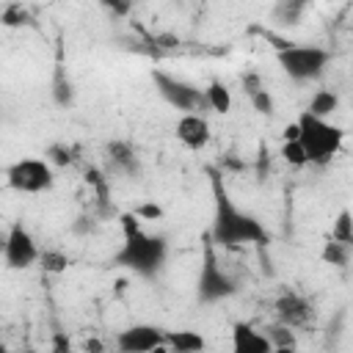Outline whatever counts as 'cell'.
<instances>
[{"label": "cell", "mask_w": 353, "mask_h": 353, "mask_svg": "<svg viewBox=\"0 0 353 353\" xmlns=\"http://www.w3.org/2000/svg\"><path fill=\"white\" fill-rule=\"evenodd\" d=\"M207 176H210V190H212V223H210L207 237L212 240V245H221V248H240V245L268 248L270 232L265 229V223L256 215L237 207V201L232 199V193L223 182V171L210 165Z\"/></svg>", "instance_id": "1"}, {"label": "cell", "mask_w": 353, "mask_h": 353, "mask_svg": "<svg viewBox=\"0 0 353 353\" xmlns=\"http://www.w3.org/2000/svg\"><path fill=\"white\" fill-rule=\"evenodd\" d=\"M165 259H168V240L163 234H149L143 229L124 234V243L113 254V265H119L146 281L160 276V270L165 268Z\"/></svg>", "instance_id": "2"}, {"label": "cell", "mask_w": 353, "mask_h": 353, "mask_svg": "<svg viewBox=\"0 0 353 353\" xmlns=\"http://www.w3.org/2000/svg\"><path fill=\"white\" fill-rule=\"evenodd\" d=\"M295 124H298V143L306 152V163L328 165L334 160V154L342 149L345 130L331 124L328 119H320V116H312L309 110H303Z\"/></svg>", "instance_id": "3"}, {"label": "cell", "mask_w": 353, "mask_h": 353, "mask_svg": "<svg viewBox=\"0 0 353 353\" xmlns=\"http://www.w3.org/2000/svg\"><path fill=\"white\" fill-rule=\"evenodd\" d=\"M234 292H237V281L223 270L212 240L204 237L201 265H199V276H196V298H199V303H218V301L232 298Z\"/></svg>", "instance_id": "4"}, {"label": "cell", "mask_w": 353, "mask_h": 353, "mask_svg": "<svg viewBox=\"0 0 353 353\" xmlns=\"http://www.w3.org/2000/svg\"><path fill=\"white\" fill-rule=\"evenodd\" d=\"M276 61L287 77H292L295 83H309L325 72V66L331 63V52L314 44H281L276 50Z\"/></svg>", "instance_id": "5"}, {"label": "cell", "mask_w": 353, "mask_h": 353, "mask_svg": "<svg viewBox=\"0 0 353 353\" xmlns=\"http://www.w3.org/2000/svg\"><path fill=\"white\" fill-rule=\"evenodd\" d=\"M152 83L157 88V94L179 113H204L207 110V99H204V88L168 74L165 69H152Z\"/></svg>", "instance_id": "6"}, {"label": "cell", "mask_w": 353, "mask_h": 353, "mask_svg": "<svg viewBox=\"0 0 353 353\" xmlns=\"http://www.w3.org/2000/svg\"><path fill=\"white\" fill-rule=\"evenodd\" d=\"M6 185L17 193H47L55 185V168L44 157H22L6 168Z\"/></svg>", "instance_id": "7"}, {"label": "cell", "mask_w": 353, "mask_h": 353, "mask_svg": "<svg viewBox=\"0 0 353 353\" xmlns=\"http://www.w3.org/2000/svg\"><path fill=\"white\" fill-rule=\"evenodd\" d=\"M3 259L11 270H28L39 262V245L33 240V234L28 232V226L22 221H14L6 232V248H3Z\"/></svg>", "instance_id": "8"}, {"label": "cell", "mask_w": 353, "mask_h": 353, "mask_svg": "<svg viewBox=\"0 0 353 353\" xmlns=\"http://www.w3.org/2000/svg\"><path fill=\"white\" fill-rule=\"evenodd\" d=\"M116 347L121 353H149V350H163L165 347V331L149 323H135L127 325L124 331L116 334Z\"/></svg>", "instance_id": "9"}, {"label": "cell", "mask_w": 353, "mask_h": 353, "mask_svg": "<svg viewBox=\"0 0 353 353\" xmlns=\"http://www.w3.org/2000/svg\"><path fill=\"white\" fill-rule=\"evenodd\" d=\"M174 132H176V141L190 152H201L212 138V130H210V121L204 119V113H182L176 119Z\"/></svg>", "instance_id": "10"}, {"label": "cell", "mask_w": 353, "mask_h": 353, "mask_svg": "<svg viewBox=\"0 0 353 353\" xmlns=\"http://www.w3.org/2000/svg\"><path fill=\"white\" fill-rule=\"evenodd\" d=\"M273 309H276V320L290 325V328H301V325H306L312 320V303L301 292H292V290L281 292L276 298Z\"/></svg>", "instance_id": "11"}, {"label": "cell", "mask_w": 353, "mask_h": 353, "mask_svg": "<svg viewBox=\"0 0 353 353\" xmlns=\"http://www.w3.org/2000/svg\"><path fill=\"white\" fill-rule=\"evenodd\" d=\"M105 157H108L110 171L124 174L130 179H141V171H143L141 168V157H138V152H135V146L130 141H121V138L110 141L105 146Z\"/></svg>", "instance_id": "12"}, {"label": "cell", "mask_w": 353, "mask_h": 353, "mask_svg": "<svg viewBox=\"0 0 353 353\" xmlns=\"http://www.w3.org/2000/svg\"><path fill=\"white\" fill-rule=\"evenodd\" d=\"M232 347L237 353H270V342L262 331H256L251 323H234L232 325Z\"/></svg>", "instance_id": "13"}, {"label": "cell", "mask_w": 353, "mask_h": 353, "mask_svg": "<svg viewBox=\"0 0 353 353\" xmlns=\"http://www.w3.org/2000/svg\"><path fill=\"white\" fill-rule=\"evenodd\" d=\"M85 182H88V185L94 188V193H97V207H94V215H97L99 221H105V218L116 215V207L110 204V188H108V176H105L99 168L88 165V171H85Z\"/></svg>", "instance_id": "14"}, {"label": "cell", "mask_w": 353, "mask_h": 353, "mask_svg": "<svg viewBox=\"0 0 353 353\" xmlns=\"http://www.w3.org/2000/svg\"><path fill=\"white\" fill-rule=\"evenodd\" d=\"M204 336L199 331H168L165 334V347L176 353H199L204 350Z\"/></svg>", "instance_id": "15"}, {"label": "cell", "mask_w": 353, "mask_h": 353, "mask_svg": "<svg viewBox=\"0 0 353 353\" xmlns=\"http://www.w3.org/2000/svg\"><path fill=\"white\" fill-rule=\"evenodd\" d=\"M309 3H312V0H276V6H273V19H276L279 25L292 28V25H298L301 17L306 14Z\"/></svg>", "instance_id": "16"}, {"label": "cell", "mask_w": 353, "mask_h": 353, "mask_svg": "<svg viewBox=\"0 0 353 353\" xmlns=\"http://www.w3.org/2000/svg\"><path fill=\"white\" fill-rule=\"evenodd\" d=\"M204 99H207V110H215L221 116H226L232 110V94H229V88L221 80H212L204 88Z\"/></svg>", "instance_id": "17"}, {"label": "cell", "mask_w": 353, "mask_h": 353, "mask_svg": "<svg viewBox=\"0 0 353 353\" xmlns=\"http://www.w3.org/2000/svg\"><path fill=\"white\" fill-rule=\"evenodd\" d=\"M336 108H339V94L331 91V88H320V91H314L312 99H309V105H306V110H309L312 116H320V119H328Z\"/></svg>", "instance_id": "18"}, {"label": "cell", "mask_w": 353, "mask_h": 353, "mask_svg": "<svg viewBox=\"0 0 353 353\" xmlns=\"http://www.w3.org/2000/svg\"><path fill=\"white\" fill-rule=\"evenodd\" d=\"M262 334L268 336V342H270L273 350H295L298 347L295 331L290 325H284V323H273V325L262 328Z\"/></svg>", "instance_id": "19"}, {"label": "cell", "mask_w": 353, "mask_h": 353, "mask_svg": "<svg viewBox=\"0 0 353 353\" xmlns=\"http://www.w3.org/2000/svg\"><path fill=\"white\" fill-rule=\"evenodd\" d=\"M52 102L58 108H72L74 105V85H72V80L66 77V72L61 66L55 69V77H52Z\"/></svg>", "instance_id": "20"}, {"label": "cell", "mask_w": 353, "mask_h": 353, "mask_svg": "<svg viewBox=\"0 0 353 353\" xmlns=\"http://www.w3.org/2000/svg\"><path fill=\"white\" fill-rule=\"evenodd\" d=\"M320 259H323L325 265H331V268H347V262H350V245L328 237V240L323 243Z\"/></svg>", "instance_id": "21"}, {"label": "cell", "mask_w": 353, "mask_h": 353, "mask_svg": "<svg viewBox=\"0 0 353 353\" xmlns=\"http://www.w3.org/2000/svg\"><path fill=\"white\" fill-rule=\"evenodd\" d=\"M0 25L3 28H25V25H33V17L19 0H11L0 11Z\"/></svg>", "instance_id": "22"}, {"label": "cell", "mask_w": 353, "mask_h": 353, "mask_svg": "<svg viewBox=\"0 0 353 353\" xmlns=\"http://www.w3.org/2000/svg\"><path fill=\"white\" fill-rule=\"evenodd\" d=\"M39 265L44 273H63L69 268V256L61 248H44L39 251Z\"/></svg>", "instance_id": "23"}, {"label": "cell", "mask_w": 353, "mask_h": 353, "mask_svg": "<svg viewBox=\"0 0 353 353\" xmlns=\"http://www.w3.org/2000/svg\"><path fill=\"white\" fill-rule=\"evenodd\" d=\"M74 146H66V143H50L44 149V160L52 165V168H63V165H72L74 163Z\"/></svg>", "instance_id": "24"}, {"label": "cell", "mask_w": 353, "mask_h": 353, "mask_svg": "<svg viewBox=\"0 0 353 353\" xmlns=\"http://www.w3.org/2000/svg\"><path fill=\"white\" fill-rule=\"evenodd\" d=\"M331 240H339V243H347L353 245V215L350 210H342L331 226Z\"/></svg>", "instance_id": "25"}, {"label": "cell", "mask_w": 353, "mask_h": 353, "mask_svg": "<svg viewBox=\"0 0 353 353\" xmlns=\"http://www.w3.org/2000/svg\"><path fill=\"white\" fill-rule=\"evenodd\" d=\"M279 154H281V157H284L290 165H295V168L306 165V152H303V146L298 143V138L284 141V143H281V149H279Z\"/></svg>", "instance_id": "26"}, {"label": "cell", "mask_w": 353, "mask_h": 353, "mask_svg": "<svg viewBox=\"0 0 353 353\" xmlns=\"http://www.w3.org/2000/svg\"><path fill=\"white\" fill-rule=\"evenodd\" d=\"M248 99H251V108H254L259 116H273V110H276V102H273V94H270L268 88H259V91H254Z\"/></svg>", "instance_id": "27"}, {"label": "cell", "mask_w": 353, "mask_h": 353, "mask_svg": "<svg viewBox=\"0 0 353 353\" xmlns=\"http://www.w3.org/2000/svg\"><path fill=\"white\" fill-rule=\"evenodd\" d=\"M99 218L94 215V212H88V215H77L74 221H72V234H77V237H88V234H94L97 229H99Z\"/></svg>", "instance_id": "28"}, {"label": "cell", "mask_w": 353, "mask_h": 353, "mask_svg": "<svg viewBox=\"0 0 353 353\" xmlns=\"http://www.w3.org/2000/svg\"><path fill=\"white\" fill-rule=\"evenodd\" d=\"M110 17H116V19H127L130 14H132V3L135 0H97Z\"/></svg>", "instance_id": "29"}, {"label": "cell", "mask_w": 353, "mask_h": 353, "mask_svg": "<svg viewBox=\"0 0 353 353\" xmlns=\"http://www.w3.org/2000/svg\"><path fill=\"white\" fill-rule=\"evenodd\" d=\"M240 83H243V91H245V97H251L254 91L265 88V80H262V74H259L256 69H248V72H243V74H240Z\"/></svg>", "instance_id": "30"}, {"label": "cell", "mask_w": 353, "mask_h": 353, "mask_svg": "<svg viewBox=\"0 0 353 353\" xmlns=\"http://www.w3.org/2000/svg\"><path fill=\"white\" fill-rule=\"evenodd\" d=\"M268 168H270V152L265 143H259V152H256V179L259 182L268 179Z\"/></svg>", "instance_id": "31"}, {"label": "cell", "mask_w": 353, "mask_h": 353, "mask_svg": "<svg viewBox=\"0 0 353 353\" xmlns=\"http://www.w3.org/2000/svg\"><path fill=\"white\" fill-rule=\"evenodd\" d=\"M141 221H154V218H163V207H157L154 201H149V204H141V207H135L132 210Z\"/></svg>", "instance_id": "32"}, {"label": "cell", "mask_w": 353, "mask_h": 353, "mask_svg": "<svg viewBox=\"0 0 353 353\" xmlns=\"http://www.w3.org/2000/svg\"><path fill=\"white\" fill-rule=\"evenodd\" d=\"M119 223H121V234H132L141 229V218L135 212H121L119 215Z\"/></svg>", "instance_id": "33"}, {"label": "cell", "mask_w": 353, "mask_h": 353, "mask_svg": "<svg viewBox=\"0 0 353 353\" xmlns=\"http://www.w3.org/2000/svg\"><path fill=\"white\" fill-rule=\"evenodd\" d=\"M243 168H245L243 160H237V157H232V154L221 157V171H243Z\"/></svg>", "instance_id": "34"}, {"label": "cell", "mask_w": 353, "mask_h": 353, "mask_svg": "<svg viewBox=\"0 0 353 353\" xmlns=\"http://www.w3.org/2000/svg\"><path fill=\"white\" fill-rule=\"evenodd\" d=\"M69 347H72V342H69L63 334H55V336H52V350H58V353H66Z\"/></svg>", "instance_id": "35"}, {"label": "cell", "mask_w": 353, "mask_h": 353, "mask_svg": "<svg viewBox=\"0 0 353 353\" xmlns=\"http://www.w3.org/2000/svg\"><path fill=\"white\" fill-rule=\"evenodd\" d=\"M83 350H94V353H99V350H105V345H102L99 339H85V342H83Z\"/></svg>", "instance_id": "36"}, {"label": "cell", "mask_w": 353, "mask_h": 353, "mask_svg": "<svg viewBox=\"0 0 353 353\" xmlns=\"http://www.w3.org/2000/svg\"><path fill=\"white\" fill-rule=\"evenodd\" d=\"M3 248H6V232H0V254H3Z\"/></svg>", "instance_id": "37"}, {"label": "cell", "mask_w": 353, "mask_h": 353, "mask_svg": "<svg viewBox=\"0 0 353 353\" xmlns=\"http://www.w3.org/2000/svg\"><path fill=\"white\" fill-rule=\"evenodd\" d=\"M3 350H6V345H3V339H0V353H3Z\"/></svg>", "instance_id": "38"}]
</instances>
